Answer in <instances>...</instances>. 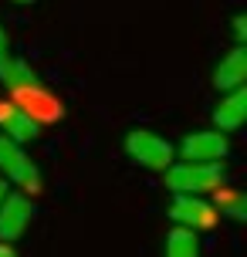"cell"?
Wrapping results in <instances>:
<instances>
[{
  "label": "cell",
  "instance_id": "ba28073f",
  "mask_svg": "<svg viewBox=\"0 0 247 257\" xmlns=\"http://www.w3.org/2000/svg\"><path fill=\"white\" fill-rule=\"evenodd\" d=\"M0 136H7L11 142L27 146V142H34L41 136V125L27 115L21 105H14L11 98H7V102H0Z\"/></svg>",
  "mask_w": 247,
  "mask_h": 257
},
{
  "label": "cell",
  "instance_id": "e0dca14e",
  "mask_svg": "<svg viewBox=\"0 0 247 257\" xmlns=\"http://www.w3.org/2000/svg\"><path fill=\"white\" fill-rule=\"evenodd\" d=\"M14 4H34V0H14Z\"/></svg>",
  "mask_w": 247,
  "mask_h": 257
},
{
  "label": "cell",
  "instance_id": "5bb4252c",
  "mask_svg": "<svg viewBox=\"0 0 247 257\" xmlns=\"http://www.w3.org/2000/svg\"><path fill=\"white\" fill-rule=\"evenodd\" d=\"M234 41H237V44H247V17H244V14H237V17H234Z\"/></svg>",
  "mask_w": 247,
  "mask_h": 257
},
{
  "label": "cell",
  "instance_id": "277c9868",
  "mask_svg": "<svg viewBox=\"0 0 247 257\" xmlns=\"http://www.w3.org/2000/svg\"><path fill=\"white\" fill-rule=\"evenodd\" d=\"M126 153L132 163H139L143 169H153V173H166L173 166V146L149 128H132L126 136Z\"/></svg>",
  "mask_w": 247,
  "mask_h": 257
},
{
  "label": "cell",
  "instance_id": "52a82bcc",
  "mask_svg": "<svg viewBox=\"0 0 247 257\" xmlns=\"http://www.w3.org/2000/svg\"><path fill=\"white\" fill-rule=\"evenodd\" d=\"M34 220V203L27 193H7L4 203H0V240L4 244H14L21 240L24 230Z\"/></svg>",
  "mask_w": 247,
  "mask_h": 257
},
{
  "label": "cell",
  "instance_id": "9c48e42d",
  "mask_svg": "<svg viewBox=\"0 0 247 257\" xmlns=\"http://www.w3.org/2000/svg\"><path fill=\"white\" fill-rule=\"evenodd\" d=\"M244 81H247V48L234 44V51L223 54L220 64L213 68V85L220 91H234V88H244Z\"/></svg>",
  "mask_w": 247,
  "mask_h": 257
},
{
  "label": "cell",
  "instance_id": "3957f363",
  "mask_svg": "<svg viewBox=\"0 0 247 257\" xmlns=\"http://www.w3.org/2000/svg\"><path fill=\"white\" fill-rule=\"evenodd\" d=\"M0 173L4 180H11L21 186V193H41V169L38 163H31V156L24 153L21 142H11L7 136H0Z\"/></svg>",
  "mask_w": 247,
  "mask_h": 257
},
{
  "label": "cell",
  "instance_id": "8fae6325",
  "mask_svg": "<svg viewBox=\"0 0 247 257\" xmlns=\"http://www.w3.org/2000/svg\"><path fill=\"white\" fill-rule=\"evenodd\" d=\"M217 200H213V206H217V213L227 220H247V200H244V193H237V190H227V186H217Z\"/></svg>",
  "mask_w": 247,
  "mask_h": 257
},
{
  "label": "cell",
  "instance_id": "9a60e30c",
  "mask_svg": "<svg viewBox=\"0 0 247 257\" xmlns=\"http://www.w3.org/2000/svg\"><path fill=\"white\" fill-rule=\"evenodd\" d=\"M0 257H17V254H14L11 244H4V240H0Z\"/></svg>",
  "mask_w": 247,
  "mask_h": 257
},
{
  "label": "cell",
  "instance_id": "7c38bea8",
  "mask_svg": "<svg viewBox=\"0 0 247 257\" xmlns=\"http://www.w3.org/2000/svg\"><path fill=\"white\" fill-rule=\"evenodd\" d=\"M166 257H200V240L186 227H173L166 233Z\"/></svg>",
  "mask_w": 247,
  "mask_h": 257
},
{
  "label": "cell",
  "instance_id": "30bf717a",
  "mask_svg": "<svg viewBox=\"0 0 247 257\" xmlns=\"http://www.w3.org/2000/svg\"><path fill=\"white\" fill-rule=\"evenodd\" d=\"M244 118H247V88L223 91L220 105L213 108V125L220 132H234L244 125Z\"/></svg>",
  "mask_w": 247,
  "mask_h": 257
},
{
  "label": "cell",
  "instance_id": "4fadbf2b",
  "mask_svg": "<svg viewBox=\"0 0 247 257\" xmlns=\"http://www.w3.org/2000/svg\"><path fill=\"white\" fill-rule=\"evenodd\" d=\"M7 61H11V41H7V31L0 24V71L7 68Z\"/></svg>",
  "mask_w": 247,
  "mask_h": 257
},
{
  "label": "cell",
  "instance_id": "6da1fadb",
  "mask_svg": "<svg viewBox=\"0 0 247 257\" xmlns=\"http://www.w3.org/2000/svg\"><path fill=\"white\" fill-rule=\"evenodd\" d=\"M0 81H4V88L11 91V102L21 105L38 125H44V122H58V118L65 115V105L54 98L51 91H48V85L38 78V71H34L27 61H21V58L11 54L7 68L0 71Z\"/></svg>",
  "mask_w": 247,
  "mask_h": 257
},
{
  "label": "cell",
  "instance_id": "2e32d148",
  "mask_svg": "<svg viewBox=\"0 0 247 257\" xmlns=\"http://www.w3.org/2000/svg\"><path fill=\"white\" fill-rule=\"evenodd\" d=\"M7 193H11V186H7V180L0 176V203H4V196H7Z\"/></svg>",
  "mask_w": 247,
  "mask_h": 257
},
{
  "label": "cell",
  "instance_id": "5b68a950",
  "mask_svg": "<svg viewBox=\"0 0 247 257\" xmlns=\"http://www.w3.org/2000/svg\"><path fill=\"white\" fill-rule=\"evenodd\" d=\"M169 220L176 223V227H186V230H210L220 213H217V206L203 200V196H190V193H173V203H169Z\"/></svg>",
  "mask_w": 247,
  "mask_h": 257
},
{
  "label": "cell",
  "instance_id": "8992f818",
  "mask_svg": "<svg viewBox=\"0 0 247 257\" xmlns=\"http://www.w3.org/2000/svg\"><path fill=\"white\" fill-rule=\"evenodd\" d=\"M230 149L227 142V132L220 128H200V132H190L180 146L183 163H220Z\"/></svg>",
  "mask_w": 247,
  "mask_h": 257
},
{
  "label": "cell",
  "instance_id": "7a4b0ae2",
  "mask_svg": "<svg viewBox=\"0 0 247 257\" xmlns=\"http://www.w3.org/2000/svg\"><path fill=\"white\" fill-rule=\"evenodd\" d=\"M166 186L173 193L203 196L223 186V163H173L166 169Z\"/></svg>",
  "mask_w": 247,
  "mask_h": 257
}]
</instances>
